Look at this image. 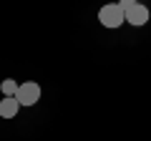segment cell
I'll list each match as a JSON object with an SVG mask.
<instances>
[{"mask_svg": "<svg viewBox=\"0 0 151 141\" xmlns=\"http://www.w3.org/2000/svg\"><path fill=\"white\" fill-rule=\"evenodd\" d=\"M40 86H38L35 81H25V83H20L18 86V91H15V101L20 103V109L23 106H35L38 101H40Z\"/></svg>", "mask_w": 151, "mask_h": 141, "instance_id": "obj_2", "label": "cell"}, {"mask_svg": "<svg viewBox=\"0 0 151 141\" xmlns=\"http://www.w3.org/2000/svg\"><path fill=\"white\" fill-rule=\"evenodd\" d=\"M98 20H101L103 28H121L126 23L124 8H121L119 3H106V5L98 8Z\"/></svg>", "mask_w": 151, "mask_h": 141, "instance_id": "obj_1", "label": "cell"}, {"mask_svg": "<svg viewBox=\"0 0 151 141\" xmlns=\"http://www.w3.org/2000/svg\"><path fill=\"white\" fill-rule=\"evenodd\" d=\"M20 111V103L15 101V96H3L0 101V119H15Z\"/></svg>", "mask_w": 151, "mask_h": 141, "instance_id": "obj_4", "label": "cell"}, {"mask_svg": "<svg viewBox=\"0 0 151 141\" xmlns=\"http://www.w3.org/2000/svg\"><path fill=\"white\" fill-rule=\"evenodd\" d=\"M124 18H126V23H129V25L141 28V25H146V23H149L151 10L144 5V3H136V5H131V8H126V10H124Z\"/></svg>", "mask_w": 151, "mask_h": 141, "instance_id": "obj_3", "label": "cell"}, {"mask_svg": "<svg viewBox=\"0 0 151 141\" xmlns=\"http://www.w3.org/2000/svg\"><path fill=\"white\" fill-rule=\"evenodd\" d=\"M18 86H20V83H15V78H5V81L0 83V93H3V96H15Z\"/></svg>", "mask_w": 151, "mask_h": 141, "instance_id": "obj_5", "label": "cell"}, {"mask_svg": "<svg viewBox=\"0 0 151 141\" xmlns=\"http://www.w3.org/2000/svg\"><path fill=\"white\" fill-rule=\"evenodd\" d=\"M136 3H139V0H119V5L124 8V10H126V8H131V5H136Z\"/></svg>", "mask_w": 151, "mask_h": 141, "instance_id": "obj_6", "label": "cell"}, {"mask_svg": "<svg viewBox=\"0 0 151 141\" xmlns=\"http://www.w3.org/2000/svg\"><path fill=\"white\" fill-rule=\"evenodd\" d=\"M113 3H119V0H113Z\"/></svg>", "mask_w": 151, "mask_h": 141, "instance_id": "obj_7", "label": "cell"}]
</instances>
